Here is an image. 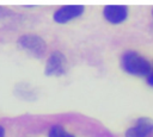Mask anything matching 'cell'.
<instances>
[{"mask_svg": "<svg viewBox=\"0 0 153 137\" xmlns=\"http://www.w3.org/2000/svg\"><path fill=\"white\" fill-rule=\"evenodd\" d=\"M122 67L129 74L147 76L151 70V62L136 51H127L122 56Z\"/></svg>", "mask_w": 153, "mask_h": 137, "instance_id": "6da1fadb", "label": "cell"}, {"mask_svg": "<svg viewBox=\"0 0 153 137\" xmlns=\"http://www.w3.org/2000/svg\"><path fill=\"white\" fill-rule=\"evenodd\" d=\"M18 45L37 58H41L47 50V44L44 39L33 33H26L20 36L18 38Z\"/></svg>", "mask_w": 153, "mask_h": 137, "instance_id": "7a4b0ae2", "label": "cell"}, {"mask_svg": "<svg viewBox=\"0 0 153 137\" xmlns=\"http://www.w3.org/2000/svg\"><path fill=\"white\" fill-rule=\"evenodd\" d=\"M67 70V60L61 51H54L48 57L45 64V75L48 76H61Z\"/></svg>", "mask_w": 153, "mask_h": 137, "instance_id": "3957f363", "label": "cell"}, {"mask_svg": "<svg viewBox=\"0 0 153 137\" xmlns=\"http://www.w3.org/2000/svg\"><path fill=\"white\" fill-rule=\"evenodd\" d=\"M84 12V6L82 5H66L60 7L57 11H55L53 18L56 23L65 24L79 15H81Z\"/></svg>", "mask_w": 153, "mask_h": 137, "instance_id": "277c9868", "label": "cell"}, {"mask_svg": "<svg viewBox=\"0 0 153 137\" xmlns=\"http://www.w3.org/2000/svg\"><path fill=\"white\" fill-rule=\"evenodd\" d=\"M153 131V119L141 117L136 120L135 125L126 131V137H148Z\"/></svg>", "mask_w": 153, "mask_h": 137, "instance_id": "5b68a950", "label": "cell"}, {"mask_svg": "<svg viewBox=\"0 0 153 137\" xmlns=\"http://www.w3.org/2000/svg\"><path fill=\"white\" fill-rule=\"evenodd\" d=\"M104 18L111 24H120L128 17V8L123 5H108L103 10Z\"/></svg>", "mask_w": 153, "mask_h": 137, "instance_id": "8992f818", "label": "cell"}, {"mask_svg": "<svg viewBox=\"0 0 153 137\" xmlns=\"http://www.w3.org/2000/svg\"><path fill=\"white\" fill-rule=\"evenodd\" d=\"M49 137H75L68 131L65 130V127L60 124H55L49 130Z\"/></svg>", "mask_w": 153, "mask_h": 137, "instance_id": "52a82bcc", "label": "cell"}, {"mask_svg": "<svg viewBox=\"0 0 153 137\" xmlns=\"http://www.w3.org/2000/svg\"><path fill=\"white\" fill-rule=\"evenodd\" d=\"M147 83L153 87V63H151V70L147 74Z\"/></svg>", "mask_w": 153, "mask_h": 137, "instance_id": "ba28073f", "label": "cell"}, {"mask_svg": "<svg viewBox=\"0 0 153 137\" xmlns=\"http://www.w3.org/2000/svg\"><path fill=\"white\" fill-rule=\"evenodd\" d=\"M5 136V129L0 125V137H4Z\"/></svg>", "mask_w": 153, "mask_h": 137, "instance_id": "9c48e42d", "label": "cell"}]
</instances>
